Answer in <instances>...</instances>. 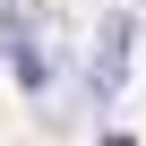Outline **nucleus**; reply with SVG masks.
<instances>
[{
  "instance_id": "1",
  "label": "nucleus",
  "mask_w": 146,
  "mask_h": 146,
  "mask_svg": "<svg viewBox=\"0 0 146 146\" xmlns=\"http://www.w3.org/2000/svg\"><path fill=\"white\" fill-rule=\"evenodd\" d=\"M120 69H129V17H103V43H95V95L120 86Z\"/></svg>"
},
{
  "instance_id": "2",
  "label": "nucleus",
  "mask_w": 146,
  "mask_h": 146,
  "mask_svg": "<svg viewBox=\"0 0 146 146\" xmlns=\"http://www.w3.org/2000/svg\"><path fill=\"white\" fill-rule=\"evenodd\" d=\"M103 146H129V137H103Z\"/></svg>"
}]
</instances>
